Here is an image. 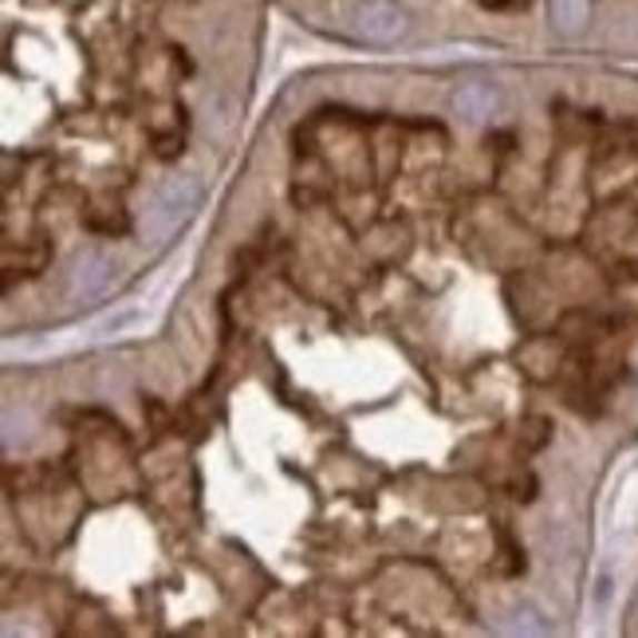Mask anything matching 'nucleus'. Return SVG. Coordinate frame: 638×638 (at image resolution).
I'll return each instance as SVG.
<instances>
[{"label": "nucleus", "instance_id": "1", "mask_svg": "<svg viewBox=\"0 0 638 638\" xmlns=\"http://www.w3.org/2000/svg\"><path fill=\"white\" fill-rule=\"evenodd\" d=\"M201 206V181L193 173H173L158 186L154 201H150L147 217H142V241L166 245L181 225L190 221Z\"/></svg>", "mask_w": 638, "mask_h": 638}, {"label": "nucleus", "instance_id": "2", "mask_svg": "<svg viewBox=\"0 0 638 638\" xmlns=\"http://www.w3.org/2000/svg\"><path fill=\"white\" fill-rule=\"evenodd\" d=\"M351 32L371 43H395L410 32V12L398 0H359L351 9Z\"/></svg>", "mask_w": 638, "mask_h": 638}, {"label": "nucleus", "instance_id": "3", "mask_svg": "<svg viewBox=\"0 0 638 638\" xmlns=\"http://www.w3.org/2000/svg\"><path fill=\"white\" fill-rule=\"evenodd\" d=\"M119 277V260L111 252H83L71 268V300H99Z\"/></svg>", "mask_w": 638, "mask_h": 638}, {"label": "nucleus", "instance_id": "4", "mask_svg": "<svg viewBox=\"0 0 638 638\" xmlns=\"http://www.w3.org/2000/svg\"><path fill=\"white\" fill-rule=\"evenodd\" d=\"M500 107V91L492 83H481V79H473V83H461L458 91H453V114L466 122H485L492 119Z\"/></svg>", "mask_w": 638, "mask_h": 638}, {"label": "nucleus", "instance_id": "5", "mask_svg": "<svg viewBox=\"0 0 638 638\" xmlns=\"http://www.w3.org/2000/svg\"><path fill=\"white\" fill-rule=\"evenodd\" d=\"M142 323H147V308H139V303H119V308L107 311L103 319H96L91 339H96V343H103V339H122L134 328H142Z\"/></svg>", "mask_w": 638, "mask_h": 638}, {"label": "nucleus", "instance_id": "6", "mask_svg": "<svg viewBox=\"0 0 638 638\" xmlns=\"http://www.w3.org/2000/svg\"><path fill=\"white\" fill-rule=\"evenodd\" d=\"M611 532L615 536H630L638 532V469L619 485L611 505Z\"/></svg>", "mask_w": 638, "mask_h": 638}, {"label": "nucleus", "instance_id": "7", "mask_svg": "<svg viewBox=\"0 0 638 638\" xmlns=\"http://www.w3.org/2000/svg\"><path fill=\"white\" fill-rule=\"evenodd\" d=\"M587 17H591L587 0H552V28L556 32H564V36L584 32Z\"/></svg>", "mask_w": 638, "mask_h": 638}, {"label": "nucleus", "instance_id": "8", "mask_svg": "<svg viewBox=\"0 0 638 638\" xmlns=\"http://www.w3.org/2000/svg\"><path fill=\"white\" fill-rule=\"evenodd\" d=\"M505 630L509 635H548V622H544V615L536 611V607H512L509 619H505Z\"/></svg>", "mask_w": 638, "mask_h": 638}, {"label": "nucleus", "instance_id": "9", "mask_svg": "<svg viewBox=\"0 0 638 638\" xmlns=\"http://www.w3.org/2000/svg\"><path fill=\"white\" fill-rule=\"evenodd\" d=\"M611 604H615V571L604 568L596 576V587H591V607H596V615L604 619V615L611 611Z\"/></svg>", "mask_w": 638, "mask_h": 638}]
</instances>
